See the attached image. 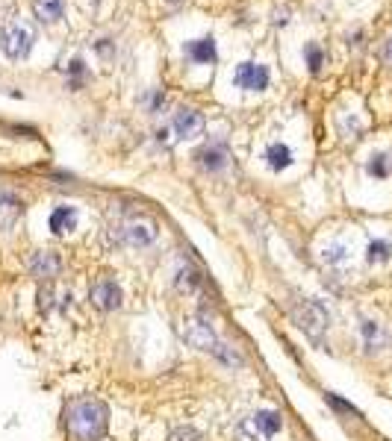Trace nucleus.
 Instances as JSON below:
<instances>
[{
	"instance_id": "f257e3e1",
	"label": "nucleus",
	"mask_w": 392,
	"mask_h": 441,
	"mask_svg": "<svg viewBox=\"0 0 392 441\" xmlns=\"http://www.w3.org/2000/svg\"><path fill=\"white\" fill-rule=\"evenodd\" d=\"M110 427V409L97 397H74L65 406V429L74 441H101Z\"/></svg>"
},
{
	"instance_id": "f03ea898",
	"label": "nucleus",
	"mask_w": 392,
	"mask_h": 441,
	"mask_svg": "<svg viewBox=\"0 0 392 441\" xmlns=\"http://www.w3.org/2000/svg\"><path fill=\"white\" fill-rule=\"evenodd\" d=\"M292 318H295V324L315 341H322L324 329H328V324H331L328 309H324L319 300H301L295 306V312H292Z\"/></svg>"
},
{
	"instance_id": "7ed1b4c3",
	"label": "nucleus",
	"mask_w": 392,
	"mask_h": 441,
	"mask_svg": "<svg viewBox=\"0 0 392 441\" xmlns=\"http://www.w3.org/2000/svg\"><path fill=\"white\" fill-rule=\"evenodd\" d=\"M0 48H3L9 59H24L32 48V30L27 24H21V21H12L0 32Z\"/></svg>"
},
{
	"instance_id": "20e7f679",
	"label": "nucleus",
	"mask_w": 392,
	"mask_h": 441,
	"mask_svg": "<svg viewBox=\"0 0 392 441\" xmlns=\"http://www.w3.org/2000/svg\"><path fill=\"white\" fill-rule=\"evenodd\" d=\"M157 236H159V229H157L154 218H130L121 227V238L130 247H148L157 241Z\"/></svg>"
},
{
	"instance_id": "39448f33",
	"label": "nucleus",
	"mask_w": 392,
	"mask_h": 441,
	"mask_svg": "<svg viewBox=\"0 0 392 441\" xmlns=\"http://www.w3.org/2000/svg\"><path fill=\"white\" fill-rule=\"evenodd\" d=\"M89 300L95 309H101V312H115V309H121V300H124L121 285L115 280H106V277L97 280L89 291Z\"/></svg>"
},
{
	"instance_id": "423d86ee",
	"label": "nucleus",
	"mask_w": 392,
	"mask_h": 441,
	"mask_svg": "<svg viewBox=\"0 0 392 441\" xmlns=\"http://www.w3.org/2000/svg\"><path fill=\"white\" fill-rule=\"evenodd\" d=\"M183 338L189 341L195 350H204V353H213L215 345H219V336H215V329L210 321H201V318H192L183 327Z\"/></svg>"
},
{
	"instance_id": "0eeeda50",
	"label": "nucleus",
	"mask_w": 392,
	"mask_h": 441,
	"mask_svg": "<svg viewBox=\"0 0 392 441\" xmlns=\"http://www.w3.org/2000/svg\"><path fill=\"white\" fill-rule=\"evenodd\" d=\"M233 83L245 92H263V88H268V68L257 62H239L233 71Z\"/></svg>"
},
{
	"instance_id": "6e6552de",
	"label": "nucleus",
	"mask_w": 392,
	"mask_h": 441,
	"mask_svg": "<svg viewBox=\"0 0 392 441\" xmlns=\"http://www.w3.org/2000/svg\"><path fill=\"white\" fill-rule=\"evenodd\" d=\"M171 130L177 139H195L204 132V115L195 109H177L171 118Z\"/></svg>"
},
{
	"instance_id": "1a4fd4ad",
	"label": "nucleus",
	"mask_w": 392,
	"mask_h": 441,
	"mask_svg": "<svg viewBox=\"0 0 392 441\" xmlns=\"http://www.w3.org/2000/svg\"><path fill=\"white\" fill-rule=\"evenodd\" d=\"M62 271V259L53 250H36L30 256V274L36 280H53Z\"/></svg>"
},
{
	"instance_id": "9d476101",
	"label": "nucleus",
	"mask_w": 392,
	"mask_h": 441,
	"mask_svg": "<svg viewBox=\"0 0 392 441\" xmlns=\"http://www.w3.org/2000/svg\"><path fill=\"white\" fill-rule=\"evenodd\" d=\"M183 53H186V59H192L195 65H213L215 59H219V53H215V39H213V36L186 41V44H183Z\"/></svg>"
},
{
	"instance_id": "9b49d317",
	"label": "nucleus",
	"mask_w": 392,
	"mask_h": 441,
	"mask_svg": "<svg viewBox=\"0 0 392 441\" xmlns=\"http://www.w3.org/2000/svg\"><path fill=\"white\" fill-rule=\"evenodd\" d=\"M195 159H198V165L204 171H222L227 165V147L222 145V141H210V145H204L198 153H195Z\"/></svg>"
},
{
	"instance_id": "f8f14e48",
	"label": "nucleus",
	"mask_w": 392,
	"mask_h": 441,
	"mask_svg": "<svg viewBox=\"0 0 392 441\" xmlns=\"http://www.w3.org/2000/svg\"><path fill=\"white\" fill-rule=\"evenodd\" d=\"M50 229H53V236H68V233H74L77 229V206H57L50 212Z\"/></svg>"
},
{
	"instance_id": "ddd939ff",
	"label": "nucleus",
	"mask_w": 392,
	"mask_h": 441,
	"mask_svg": "<svg viewBox=\"0 0 392 441\" xmlns=\"http://www.w3.org/2000/svg\"><path fill=\"white\" fill-rule=\"evenodd\" d=\"M251 418H254V424L259 427V433H263L266 438L277 435L280 429H283V418H280V412H275V409H257Z\"/></svg>"
},
{
	"instance_id": "4468645a",
	"label": "nucleus",
	"mask_w": 392,
	"mask_h": 441,
	"mask_svg": "<svg viewBox=\"0 0 392 441\" xmlns=\"http://www.w3.org/2000/svg\"><path fill=\"white\" fill-rule=\"evenodd\" d=\"M263 159L271 171H286L289 165H292V150L286 145H280V141H275V145H268L266 153H263Z\"/></svg>"
},
{
	"instance_id": "2eb2a0df",
	"label": "nucleus",
	"mask_w": 392,
	"mask_h": 441,
	"mask_svg": "<svg viewBox=\"0 0 392 441\" xmlns=\"http://www.w3.org/2000/svg\"><path fill=\"white\" fill-rule=\"evenodd\" d=\"M62 9H65L62 0H32V12H36L41 24H57L62 18Z\"/></svg>"
},
{
	"instance_id": "dca6fc26",
	"label": "nucleus",
	"mask_w": 392,
	"mask_h": 441,
	"mask_svg": "<svg viewBox=\"0 0 392 441\" xmlns=\"http://www.w3.org/2000/svg\"><path fill=\"white\" fill-rule=\"evenodd\" d=\"M348 259H351V250H348L345 241H331V245L322 247V262L328 268H342Z\"/></svg>"
},
{
	"instance_id": "f3484780",
	"label": "nucleus",
	"mask_w": 392,
	"mask_h": 441,
	"mask_svg": "<svg viewBox=\"0 0 392 441\" xmlns=\"http://www.w3.org/2000/svg\"><path fill=\"white\" fill-rule=\"evenodd\" d=\"M21 212V203L12 192H0V229H9Z\"/></svg>"
},
{
	"instance_id": "a211bd4d",
	"label": "nucleus",
	"mask_w": 392,
	"mask_h": 441,
	"mask_svg": "<svg viewBox=\"0 0 392 441\" xmlns=\"http://www.w3.org/2000/svg\"><path fill=\"white\" fill-rule=\"evenodd\" d=\"M174 285H177V291H183V294H192V291L201 285L198 271H195L192 265H186V262H183L180 268H177V274H174Z\"/></svg>"
},
{
	"instance_id": "6ab92c4d",
	"label": "nucleus",
	"mask_w": 392,
	"mask_h": 441,
	"mask_svg": "<svg viewBox=\"0 0 392 441\" xmlns=\"http://www.w3.org/2000/svg\"><path fill=\"white\" fill-rule=\"evenodd\" d=\"M360 333H363V345H366L369 350H378V347L386 345L384 327L375 324V321H360Z\"/></svg>"
},
{
	"instance_id": "aec40b11",
	"label": "nucleus",
	"mask_w": 392,
	"mask_h": 441,
	"mask_svg": "<svg viewBox=\"0 0 392 441\" xmlns=\"http://www.w3.org/2000/svg\"><path fill=\"white\" fill-rule=\"evenodd\" d=\"M233 433H236L239 441H268L263 433H259V427L254 424V418H245V421H239Z\"/></svg>"
},
{
	"instance_id": "412c9836",
	"label": "nucleus",
	"mask_w": 392,
	"mask_h": 441,
	"mask_svg": "<svg viewBox=\"0 0 392 441\" xmlns=\"http://www.w3.org/2000/svg\"><path fill=\"white\" fill-rule=\"evenodd\" d=\"M213 356H215V359H222L224 365H231V368H233V365H236V368H239V365H245V359L239 356V353H236L231 345H224V341H219V345H215Z\"/></svg>"
},
{
	"instance_id": "4be33fe9",
	"label": "nucleus",
	"mask_w": 392,
	"mask_h": 441,
	"mask_svg": "<svg viewBox=\"0 0 392 441\" xmlns=\"http://www.w3.org/2000/svg\"><path fill=\"white\" fill-rule=\"evenodd\" d=\"M392 256V245L389 241H372V245H369V262L372 265H378V262H386Z\"/></svg>"
},
{
	"instance_id": "5701e85b",
	"label": "nucleus",
	"mask_w": 392,
	"mask_h": 441,
	"mask_svg": "<svg viewBox=\"0 0 392 441\" xmlns=\"http://www.w3.org/2000/svg\"><path fill=\"white\" fill-rule=\"evenodd\" d=\"M304 57H307V65H310V71L315 74L324 65V53H322V48L315 41H310V44H304Z\"/></svg>"
},
{
	"instance_id": "b1692460",
	"label": "nucleus",
	"mask_w": 392,
	"mask_h": 441,
	"mask_svg": "<svg viewBox=\"0 0 392 441\" xmlns=\"http://www.w3.org/2000/svg\"><path fill=\"white\" fill-rule=\"evenodd\" d=\"M389 156H384V153H378V156H372V162H369V174L372 176H386L389 174Z\"/></svg>"
},
{
	"instance_id": "393cba45",
	"label": "nucleus",
	"mask_w": 392,
	"mask_h": 441,
	"mask_svg": "<svg viewBox=\"0 0 392 441\" xmlns=\"http://www.w3.org/2000/svg\"><path fill=\"white\" fill-rule=\"evenodd\" d=\"M171 441H204V435L195 427H177L171 433Z\"/></svg>"
},
{
	"instance_id": "a878e982",
	"label": "nucleus",
	"mask_w": 392,
	"mask_h": 441,
	"mask_svg": "<svg viewBox=\"0 0 392 441\" xmlns=\"http://www.w3.org/2000/svg\"><path fill=\"white\" fill-rule=\"evenodd\" d=\"M328 403L333 406V409H340V412H348V415H357V409L351 403H345V400H340V397L336 394H328Z\"/></svg>"
},
{
	"instance_id": "bb28decb",
	"label": "nucleus",
	"mask_w": 392,
	"mask_h": 441,
	"mask_svg": "<svg viewBox=\"0 0 392 441\" xmlns=\"http://www.w3.org/2000/svg\"><path fill=\"white\" fill-rule=\"evenodd\" d=\"M50 297H53V294H50V289H41V291H39V309H41V312H48V309L53 306Z\"/></svg>"
},
{
	"instance_id": "cd10ccee",
	"label": "nucleus",
	"mask_w": 392,
	"mask_h": 441,
	"mask_svg": "<svg viewBox=\"0 0 392 441\" xmlns=\"http://www.w3.org/2000/svg\"><path fill=\"white\" fill-rule=\"evenodd\" d=\"M384 59H386V62L392 65V39H389V41L384 44Z\"/></svg>"
},
{
	"instance_id": "c85d7f7f",
	"label": "nucleus",
	"mask_w": 392,
	"mask_h": 441,
	"mask_svg": "<svg viewBox=\"0 0 392 441\" xmlns=\"http://www.w3.org/2000/svg\"><path fill=\"white\" fill-rule=\"evenodd\" d=\"M168 3H171V6H177V3H183V0H168Z\"/></svg>"
}]
</instances>
